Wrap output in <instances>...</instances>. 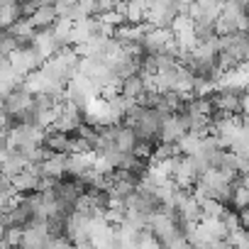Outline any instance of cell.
<instances>
[{
  "instance_id": "3",
  "label": "cell",
  "mask_w": 249,
  "mask_h": 249,
  "mask_svg": "<svg viewBox=\"0 0 249 249\" xmlns=\"http://www.w3.org/2000/svg\"><path fill=\"white\" fill-rule=\"evenodd\" d=\"M10 66L25 78V76H30V73H35L42 64H44V59H42V54L32 47V44H25V47H20L18 52H13L10 56Z\"/></svg>"
},
{
  "instance_id": "5",
  "label": "cell",
  "mask_w": 249,
  "mask_h": 249,
  "mask_svg": "<svg viewBox=\"0 0 249 249\" xmlns=\"http://www.w3.org/2000/svg\"><path fill=\"white\" fill-rule=\"evenodd\" d=\"M186 132H188V130H186V124H183L181 115H178V112H171V115H166V117H164V122H161L157 142H164V144H176V142H178Z\"/></svg>"
},
{
  "instance_id": "1",
  "label": "cell",
  "mask_w": 249,
  "mask_h": 249,
  "mask_svg": "<svg viewBox=\"0 0 249 249\" xmlns=\"http://www.w3.org/2000/svg\"><path fill=\"white\" fill-rule=\"evenodd\" d=\"M215 30L217 35H230V32H247V13L242 5L222 3L217 18H215Z\"/></svg>"
},
{
  "instance_id": "2",
  "label": "cell",
  "mask_w": 249,
  "mask_h": 249,
  "mask_svg": "<svg viewBox=\"0 0 249 249\" xmlns=\"http://www.w3.org/2000/svg\"><path fill=\"white\" fill-rule=\"evenodd\" d=\"M32 98H35V93L25 86V83H18V86H13L10 90H8V95L0 100V112L3 115H8L10 120H15L30 103H32Z\"/></svg>"
},
{
  "instance_id": "11",
  "label": "cell",
  "mask_w": 249,
  "mask_h": 249,
  "mask_svg": "<svg viewBox=\"0 0 249 249\" xmlns=\"http://www.w3.org/2000/svg\"><path fill=\"white\" fill-rule=\"evenodd\" d=\"M20 234H22V227H8L5 230V247H10V249L20 247Z\"/></svg>"
},
{
  "instance_id": "10",
  "label": "cell",
  "mask_w": 249,
  "mask_h": 249,
  "mask_svg": "<svg viewBox=\"0 0 249 249\" xmlns=\"http://www.w3.org/2000/svg\"><path fill=\"white\" fill-rule=\"evenodd\" d=\"M135 144H137L135 132L127 127V124H122V122H120V124H117V132H115V149L122 152V154H132Z\"/></svg>"
},
{
  "instance_id": "13",
  "label": "cell",
  "mask_w": 249,
  "mask_h": 249,
  "mask_svg": "<svg viewBox=\"0 0 249 249\" xmlns=\"http://www.w3.org/2000/svg\"><path fill=\"white\" fill-rule=\"evenodd\" d=\"M5 230H8V227H5L3 222H0V247H3V244H5Z\"/></svg>"
},
{
  "instance_id": "12",
  "label": "cell",
  "mask_w": 249,
  "mask_h": 249,
  "mask_svg": "<svg viewBox=\"0 0 249 249\" xmlns=\"http://www.w3.org/2000/svg\"><path fill=\"white\" fill-rule=\"evenodd\" d=\"M42 249H69V242H66L64 237H49V239L42 244Z\"/></svg>"
},
{
  "instance_id": "9",
  "label": "cell",
  "mask_w": 249,
  "mask_h": 249,
  "mask_svg": "<svg viewBox=\"0 0 249 249\" xmlns=\"http://www.w3.org/2000/svg\"><path fill=\"white\" fill-rule=\"evenodd\" d=\"M120 95L127 98L130 103H140L144 98V81H142V76H130V78L120 81Z\"/></svg>"
},
{
  "instance_id": "4",
  "label": "cell",
  "mask_w": 249,
  "mask_h": 249,
  "mask_svg": "<svg viewBox=\"0 0 249 249\" xmlns=\"http://www.w3.org/2000/svg\"><path fill=\"white\" fill-rule=\"evenodd\" d=\"M39 181H42V176H39L37 166H32V164L27 169H22L20 174L10 176V186L18 196H30V193L39 191Z\"/></svg>"
},
{
  "instance_id": "14",
  "label": "cell",
  "mask_w": 249,
  "mask_h": 249,
  "mask_svg": "<svg viewBox=\"0 0 249 249\" xmlns=\"http://www.w3.org/2000/svg\"><path fill=\"white\" fill-rule=\"evenodd\" d=\"M69 249H78V247H73V244H69Z\"/></svg>"
},
{
  "instance_id": "7",
  "label": "cell",
  "mask_w": 249,
  "mask_h": 249,
  "mask_svg": "<svg viewBox=\"0 0 249 249\" xmlns=\"http://www.w3.org/2000/svg\"><path fill=\"white\" fill-rule=\"evenodd\" d=\"M93 171V152H73L66 154V176L81 178Z\"/></svg>"
},
{
  "instance_id": "8",
  "label": "cell",
  "mask_w": 249,
  "mask_h": 249,
  "mask_svg": "<svg viewBox=\"0 0 249 249\" xmlns=\"http://www.w3.org/2000/svg\"><path fill=\"white\" fill-rule=\"evenodd\" d=\"M37 171H39L42 178H52V181L64 178V176H66V154L52 152L42 164H37Z\"/></svg>"
},
{
  "instance_id": "6",
  "label": "cell",
  "mask_w": 249,
  "mask_h": 249,
  "mask_svg": "<svg viewBox=\"0 0 249 249\" xmlns=\"http://www.w3.org/2000/svg\"><path fill=\"white\" fill-rule=\"evenodd\" d=\"M49 239V227L47 222H30L22 227L20 234V247L22 249H42V244Z\"/></svg>"
}]
</instances>
